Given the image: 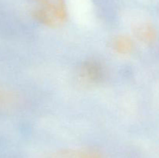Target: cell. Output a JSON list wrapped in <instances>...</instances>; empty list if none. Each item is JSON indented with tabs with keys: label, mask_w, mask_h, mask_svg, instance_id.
<instances>
[{
	"label": "cell",
	"mask_w": 159,
	"mask_h": 158,
	"mask_svg": "<svg viewBox=\"0 0 159 158\" xmlns=\"http://www.w3.org/2000/svg\"><path fill=\"white\" fill-rule=\"evenodd\" d=\"M132 31L135 37L145 44L150 45L154 43L158 37L155 26L148 23H141L134 25Z\"/></svg>",
	"instance_id": "277c9868"
},
{
	"label": "cell",
	"mask_w": 159,
	"mask_h": 158,
	"mask_svg": "<svg viewBox=\"0 0 159 158\" xmlns=\"http://www.w3.org/2000/svg\"><path fill=\"white\" fill-rule=\"evenodd\" d=\"M43 158H104V155L93 148L64 149L48 153Z\"/></svg>",
	"instance_id": "3957f363"
},
{
	"label": "cell",
	"mask_w": 159,
	"mask_h": 158,
	"mask_svg": "<svg viewBox=\"0 0 159 158\" xmlns=\"http://www.w3.org/2000/svg\"><path fill=\"white\" fill-rule=\"evenodd\" d=\"M17 95L13 91L0 87V109L15 105L17 102Z\"/></svg>",
	"instance_id": "8992f818"
},
{
	"label": "cell",
	"mask_w": 159,
	"mask_h": 158,
	"mask_svg": "<svg viewBox=\"0 0 159 158\" xmlns=\"http://www.w3.org/2000/svg\"><path fill=\"white\" fill-rule=\"evenodd\" d=\"M112 47L120 55H129L134 48L133 40L127 35H120L115 37L112 42Z\"/></svg>",
	"instance_id": "5b68a950"
},
{
	"label": "cell",
	"mask_w": 159,
	"mask_h": 158,
	"mask_svg": "<svg viewBox=\"0 0 159 158\" xmlns=\"http://www.w3.org/2000/svg\"><path fill=\"white\" fill-rule=\"evenodd\" d=\"M38 7L32 12V16L38 23L56 28L63 24L67 19L65 0H34Z\"/></svg>",
	"instance_id": "6da1fadb"
},
{
	"label": "cell",
	"mask_w": 159,
	"mask_h": 158,
	"mask_svg": "<svg viewBox=\"0 0 159 158\" xmlns=\"http://www.w3.org/2000/svg\"><path fill=\"white\" fill-rule=\"evenodd\" d=\"M105 78V69L99 60H86L81 64L78 70V79L85 86H95L102 83Z\"/></svg>",
	"instance_id": "7a4b0ae2"
}]
</instances>
